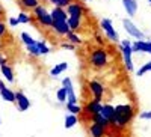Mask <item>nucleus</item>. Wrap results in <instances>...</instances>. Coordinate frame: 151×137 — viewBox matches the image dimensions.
Returning <instances> with one entry per match:
<instances>
[{"instance_id":"nucleus-1","label":"nucleus","mask_w":151,"mask_h":137,"mask_svg":"<svg viewBox=\"0 0 151 137\" xmlns=\"http://www.w3.org/2000/svg\"><path fill=\"white\" fill-rule=\"evenodd\" d=\"M134 116V110L132 106L129 104H121L115 107V118H113V123L112 125L116 127H124L133 119Z\"/></svg>"},{"instance_id":"nucleus-2","label":"nucleus","mask_w":151,"mask_h":137,"mask_svg":"<svg viewBox=\"0 0 151 137\" xmlns=\"http://www.w3.org/2000/svg\"><path fill=\"white\" fill-rule=\"evenodd\" d=\"M33 12H35V17H36L38 23H40L41 26H44V27H52L53 18H52V15L47 12V9H45L44 6L38 5V6L33 9Z\"/></svg>"},{"instance_id":"nucleus-3","label":"nucleus","mask_w":151,"mask_h":137,"mask_svg":"<svg viewBox=\"0 0 151 137\" xmlns=\"http://www.w3.org/2000/svg\"><path fill=\"white\" fill-rule=\"evenodd\" d=\"M91 65L94 68H103L107 64V53L103 48H97L91 53Z\"/></svg>"},{"instance_id":"nucleus-4","label":"nucleus","mask_w":151,"mask_h":137,"mask_svg":"<svg viewBox=\"0 0 151 137\" xmlns=\"http://www.w3.org/2000/svg\"><path fill=\"white\" fill-rule=\"evenodd\" d=\"M121 51H122V57H124V64L127 71H133V60H132V42L130 41H122L121 42Z\"/></svg>"},{"instance_id":"nucleus-5","label":"nucleus","mask_w":151,"mask_h":137,"mask_svg":"<svg viewBox=\"0 0 151 137\" xmlns=\"http://www.w3.org/2000/svg\"><path fill=\"white\" fill-rule=\"evenodd\" d=\"M122 26H124V29H125V32H127L130 36H133V38H136V39H145V35L137 29L134 24L130 21V20H122Z\"/></svg>"},{"instance_id":"nucleus-6","label":"nucleus","mask_w":151,"mask_h":137,"mask_svg":"<svg viewBox=\"0 0 151 137\" xmlns=\"http://www.w3.org/2000/svg\"><path fill=\"white\" fill-rule=\"evenodd\" d=\"M101 27H103V30L106 32V36L110 39V41H113V42H116V41H119V36H118V32L113 29V24H112V21L110 20H107V18H104V20H101Z\"/></svg>"},{"instance_id":"nucleus-7","label":"nucleus","mask_w":151,"mask_h":137,"mask_svg":"<svg viewBox=\"0 0 151 137\" xmlns=\"http://www.w3.org/2000/svg\"><path fill=\"white\" fill-rule=\"evenodd\" d=\"M132 51H133V53L151 54V41H145V39H137V41H134V44H132Z\"/></svg>"},{"instance_id":"nucleus-8","label":"nucleus","mask_w":151,"mask_h":137,"mask_svg":"<svg viewBox=\"0 0 151 137\" xmlns=\"http://www.w3.org/2000/svg\"><path fill=\"white\" fill-rule=\"evenodd\" d=\"M62 86L65 88V92H67V104H77V96L74 93V89H73V83H71V78H64L62 80Z\"/></svg>"},{"instance_id":"nucleus-9","label":"nucleus","mask_w":151,"mask_h":137,"mask_svg":"<svg viewBox=\"0 0 151 137\" xmlns=\"http://www.w3.org/2000/svg\"><path fill=\"white\" fill-rule=\"evenodd\" d=\"M101 107H103V104L100 103L98 99H92V101H89L82 108V111H85V113H88L89 116H92L95 113H100V111H101Z\"/></svg>"},{"instance_id":"nucleus-10","label":"nucleus","mask_w":151,"mask_h":137,"mask_svg":"<svg viewBox=\"0 0 151 137\" xmlns=\"http://www.w3.org/2000/svg\"><path fill=\"white\" fill-rule=\"evenodd\" d=\"M15 103H17V107H18L21 111H26V110L30 107L29 98L24 95L23 92H15Z\"/></svg>"},{"instance_id":"nucleus-11","label":"nucleus","mask_w":151,"mask_h":137,"mask_svg":"<svg viewBox=\"0 0 151 137\" xmlns=\"http://www.w3.org/2000/svg\"><path fill=\"white\" fill-rule=\"evenodd\" d=\"M52 27H53V30H55L58 35H60V36H65V35L70 32V26H68L67 21H53Z\"/></svg>"},{"instance_id":"nucleus-12","label":"nucleus","mask_w":151,"mask_h":137,"mask_svg":"<svg viewBox=\"0 0 151 137\" xmlns=\"http://www.w3.org/2000/svg\"><path fill=\"white\" fill-rule=\"evenodd\" d=\"M89 91L94 93V99H98V101H101V96L104 93V89H103V86L101 83H98V81H89Z\"/></svg>"},{"instance_id":"nucleus-13","label":"nucleus","mask_w":151,"mask_h":137,"mask_svg":"<svg viewBox=\"0 0 151 137\" xmlns=\"http://www.w3.org/2000/svg\"><path fill=\"white\" fill-rule=\"evenodd\" d=\"M67 14L68 15H79V17H83V6L79 3V2H73L67 6Z\"/></svg>"},{"instance_id":"nucleus-14","label":"nucleus","mask_w":151,"mask_h":137,"mask_svg":"<svg viewBox=\"0 0 151 137\" xmlns=\"http://www.w3.org/2000/svg\"><path fill=\"white\" fill-rule=\"evenodd\" d=\"M122 5H124L125 12H127L130 17L136 15V12H137V2L136 0H122Z\"/></svg>"},{"instance_id":"nucleus-15","label":"nucleus","mask_w":151,"mask_h":137,"mask_svg":"<svg viewBox=\"0 0 151 137\" xmlns=\"http://www.w3.org/2000/svg\"><path fill=\"white\" fill-rule=\"evenodd\" d=\"M52 18H53V21H67V11L64 9V8H58V6H55V9L52 11Z\"/></svg>"},{"instance_id":"nucleus-16","label":"nucleus","mask_w":151,"mask_h":137,"mask_svg":"<svg viewBox=\"0 0 151 137\" xmlns=\"http://www.w3.org/2000/svg\"><path fill=\"white\" fill-rule=\"evenodd\" d=\"M107 121H109V123L112 125L113 123V118H115V107H112L110 104H106V106H103L101 107V111H100Z\"/></svg>"},{"instance_id":"nucleus-17","label":"nucleus","mask_w":151,"mask_h":137,"mask_svg":"<svg viewBox=\"0 0 151 137\" xmlns=\"http://www.w3.org/2000/svg\"><path fill=\"white\" fill-rule=\"evenodd\" d=\"M67 23H68V26H70V30H71V32H76V30L80 27L82 17H79V15H68Z\"/></svg>"},{"instance_id":"nucleus-18","label":"nucleus","mask_w":151,"mask_h":137,"mask_svg":"<svg viewBox=\"0 0 151 137\" xmlns=\"http://www.w3.org/2000/svg\"><path fill=\"white\" fill-rule=\"evenodd\" d=\"M91 137H104V128L101 125H98L97 122H92V125L89 127Z\"/></svg>"},{"instance_id":"nucleus-19","label":"nucleus","mask_w":151,"mask_h":137,"mask_svg":"<svg viewBox=\"0 0 151 137\" xmlns=\"http://www.w3.org/2000/svg\"><path fill=\"white\" fill-rule=\"evenodd\" d=\"M0 95H2V98L5 99V101H8V103H15V92H12L11 89L3 88L2 91H0Z\"/></svg>"},{"instance_id":"nucleus-20","label":"nucleus","mask_w":151,"mask_h":137,"mask_svg":"<svg viewBox=\"0 0 151 137\" xmlns=\"http://www.w3.org/2000/svg\"><path fill=\"white\" fill-rule=\"evenodd\" d=\"M0 71H2V74L6 77V80L8 81H14V71H12V68L9 66V65H6V64H3L2 66H0Z\"/></svg>"},{"instance_id":"nucleus-21","label":"nucleus","mask_w":151,"mask_h":137,"mask_svg":"<svg viewBox=\"0 0 151 137\" xmlns=\"http://www.w3.org/2000/svg\"><path fill=\"white\" fill-rule=\"evenodd\" d=\"M91 118H92V122H97L98 125H101L103 128H107V127L110 125L109 121H107V119H106L101 113H95V115H92Z\"/></svg>"},{"instance_id":"nucleus-22","label":"nucleus","mask_w":151,"mask_h":137,"mask_svg":"<svg viewBox=\"0 0 151 137\" xmlns=\"http://www.w3.org/2000/svg\"><path fill=\"white\" fill-rule=\"evenodd\" d=\"M67 68H68V64H67V62H60V64L55 65V68H52V71H50V76L56 77V76H59V74L64 72Z\"/></svg>"},{"instance_id":"nucleus-23","label":"nucleus","mask_w":151,"mask_h":137,"mask_svg":"<svg viewBox=\"0 0 151 137\" xmlns=\"http://www.w3.org/2000/svg\"><path fill=\"white\" fill-rule=\"evenodd\" d=\"M23 9H35L40 5V0H18Z\"/></svg>"},{"instance_id":"nucleus-24","label":"nucleus","mask_w":151,"mask_h":137,"mask_svg":"<svg viewBox=\"0 0 151 137\" xmlns=\"http://www.w3.org/2000/svg\"><path fill=\"white\" fill-rule=\"evenodd\" d=\"M65 36H67V39L70 41V44H73V45H76V44H80V42H82V39H80V38H79V36L76 35L74 32H71V30H70V32H68Z\"/></svg>"},{"instance_id":"nucleus-25","label":"nucleus","mask_w":151,"mask_h":137,"mask_svg":"<svg viewBox=\"0 0 151 137\" xmlns=\"http://www.w3.org/2000/svg\"><path fill=\"white\" fill-rule=\"evenodd\" d=\"M76 123H77V118H76V115H68L65 118V128H73Z\"/></svg>"},{"instance_id":"nucleus-26","label":"nucleus","mask_w":151,"mask_h":137,"mask_svg":"<svg viewBox=\"0 0 151 137\" xmlns=\"http://www.w3.org/2000/svg\"><path fill=\"white\" fill-rule=\"evenodd\" d=\"M150 71H151V62H147L145 65H142V66H141V69L137 71L136 74H137V77H142V76H145V74H147V72H150Z\"/></svg>"},{"instance_id":"nucleus-27","label":"nucleus","mask_w":151,"mask_h":137,"mask_svg":"<svg viewBox=\"0 0 151 137\" xmlns=\"http://www.w3.org/2000/svg\"><path fill=\"white\" fill-rule=\"evenodd\" d=\"M21 41L24 42V44H26V45H32V44H36V41L32 38V36L29 35V33H26V32H24V33H21Z\"/></svg>"},{"instance_id":"nucleus-28","label":"nucleus","mask_w":151,"mask_h":137,"mask_svg":"<svg viewBox=\"0 0 151 137\" xmlns=\"http://www.w3.org/2000/svg\"><path fill=\"white\" fill-rule=\"evenodd\" d=\"M67 108H68L70 113H73V115L82 113V107H79L77 104H67Z\"/></svg>"},{"instance_id":"nucleus-29","label":"nucleus","mask_w":151,"mask_h":137,"mask_svg":"<svg viewBox=\"0 0 151 137\" xmlns=\"http://www.w3.org/2000/svg\"><path fill=\"white\" fill-rule=\"evenodd\" d=\"M27 51L32 54V56H35V57H38V56H41L40 54V48H38V45L36 44H32V45H27Z\"/></svg>"},{"instance_id":"nucleus-30","label":"nucleus","mask_w":151,"mask_h":137,"mask_svg":"<svg viewBox=\"0 0 151 137\" xmlns=\"http://www.w3.org/2000/svg\"><path fill=\"white\" fill-rule=\"evenodd\" d=\"M56 96H58V99H59L60 103H65V101H67V92H65V88H64V86H62V88L58 91Z\"/></svg>"},{"instance_id":"nucleus-31","label":"nucleus","mask_w":151,"mask_h":137,"mask_svg":"<svg viewBox=\"0 0 151 137\" xmlns=\"http://www.w3.org/2000/svg\"><path fill=\"white\" fill-rule=\"evenodd\" d=\"M36 45H38V48H40V54H47V53L50 51V48L45 45L44 41H42V42H38V41H36Z\"/></svg>"},{"instance_id":"nucleus-32","label":"nucleus","mask_w":151,"mask_h":137,"mask_svg":"<svg viewBox=\"0 0 151 137\" xmlns=\"http://www.w3.org/2000/svg\"><path fill=\"white\" fill-rule=\"evenodd\" d=\"M18 23H30V15H27L26 12H21V14L17 17Z\"/></svg>"},{"instance_id":"nucleus-33","label":"nucleus","mask_w":151,"mask_h":137,"mask_svg":"<svg viewBox=\"0 0 151 137\" xmlns=\"http://www.w3.org/2000/svg\"><path fill=\"white\" fill-rule=\"evenodd\" d=\"M5 35H6V24H5V21L0 20V38Z\"/></svg>"},{"instance_id":"nucleus-34","label":"nucleus","mask_w":151,"mask_h":137,"mask_svg":"<svg viewBox=\"0 0 151 137\" xmlns=\"http://www.w3.org/2000/svg\"><path fill=\"white\" fill-rule=\"evenodd\" d=\"M139 118L141 119H150L151 121V111H144V113L139 115Z\"/></svg>"},{"instance_id":"nucleus-35","label":"nucleus","mask_w":151,"mask_h":137,"mask_svg":"<svg viewBox=\"0 0 151 137\" xmlns=\"http://www.w3.org/2000/svg\"><path fill=\"white\" fill-rule=\"evenodd\" d=\"M9 24H11L12 27H14V26H17V24H20V23H18L17 18H9Z\"/></svg>"},{"instance_id":"nucleus-36","label":"nucleus","mask_w":151,"mask_h":137,"mask_svg":"<svg viewBox=\"0 0 151 137\" xmlns=\"http://www.w3.org/2000/svg\"><path fill=\"white\" fill-rule=\"evenodd\" d=\"M62 47H64V48H67V50H74V45L73 44H62Z\"/></svg>"},{"instance_id":"nucleus-37","label":"nucleus","mask_w":151,"mask_h":137,"mask_svg":"<svg viewBox=\"0 0 151 137\" xmlns=\"http://www.w3.org/2000/svg\"><path fill=\"white\" fill-rule=\"evenodd\" d=\"M3 18H5V9L2 8V5H0V20L3 21Z\"/></svg>"},{"instance_id":"nucleus-38","label":"nucleus","mask_w":151,"mask_h":137,"mask_svg":"<svg viewBox=\"0 0 151 137\" xmlns=\"http://www.w3.org/2000/svg\"><path fill=\"white\" fill-rule=\"evenodd\" d=\"M3 64H6V59H5L2 54H0V65H3Z\"/></svg>"},{"instance_id":"nucleus-39","label":"nucleus","mask_w":151,"mask_h":137,"mask_svg":"<svg viewBox=\"0 0 151 137\" xmlns=\"http://www.w3.org/2000/svg\"><path fill=\"white\" fill-rule=\"evenodd\" d=\"M3 88H6V86H5V83H3V81H2V80H0V91H2V89H3Z\"/></svg>"},{"instance_id":"nucleus-40","label":"nucleus","mask_w":151,"mask_h":137,"mask_svg":"<svg viewBox=\"0 0 151 137\" xmlns=\"http://www.w3.org/2000/svg\"><path fill=\"white\" fill-rule=\"evenodd\" d=\"M0 125H2V119H0Z\"/></svg>"},{"instance_id":"nucleus-41","label":"nucleus","mask_w":151,"mask_h":137,"mask_svg":"<svg viewBox=\"0 0 151 137\" xmlns=\"http://www.w3.org/2000/svg\"><path fill=\"white\" fill-rule=\"evenodd\" d=\"M0 48H2V42H0Z\"/></svg>"},{"instance_id":"nucleus-42","label":"nucleus","mask_w":151,"mask_h":137,"mask_svg":"<svg viewBox=\"0 0 151 137\" xmlns=\"http://www.w3.org/2000/svg\"><path fill=\"white\" fill-rule=\"evenodd\" d=\"M148 2H150V3H151V0H148Z\"/></svg>"}]
</instances>
